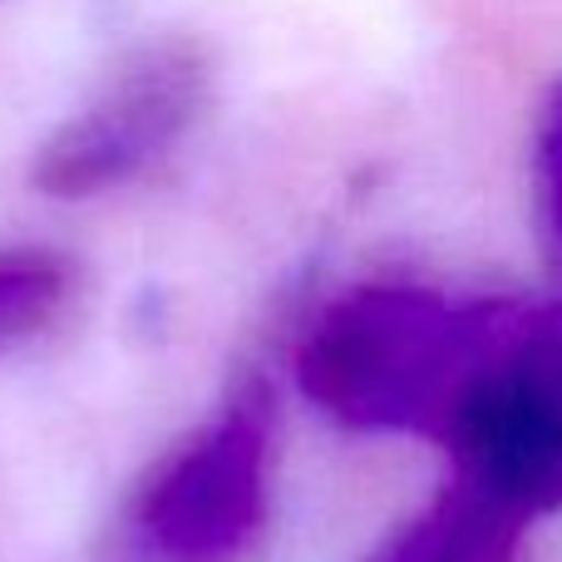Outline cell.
Instances as JSON below:
<instances>
[{"mask_svg": "<svg viewBox=\"0 0 562 562\" xmlns=\"http://www.w3.org/2000/svg\"><path fill=\"white\" fill-rule=\"evenodd\" d=\"M69 291H75V277L65 257L35 252V247L0 252V356L45 336L69 306Z\"/></svg>", "mask_w": 562, "mask_h": 562, "instance_id": "6", "label": "cell"}, {"mask_svg": "<svg viewBox=\"0 0 562 562\" xmlns=\"http://www.w3.org/2000/svg\"><path fill=\"white\" fill-rule=\"evenodd\" d=\"M518 543L524 518L454 479V488L419 508L370 562H518Z\"/></svg>", "mask_w": 562, "mask_h": 562, "instance_id": "5", "label": "cell"}, {"mask_svg": "<svg viewBox=\"0 0 562 562\" xmlns=\"http://www.w3.org/2000/svg\"><path fill=\"white\" fill-rule=\"evenodd\" d=\"M538 188H543V213L562 243V85L553 89L538 128Z\"/></svg>", "mask_w": 562, "mask_h": 562, "instance_id": "7", "label": "cell"}, {"mask_svg": "<svg viewBox=\"0 0 562 562\" xmlns=\"http://www.w3.org/2000/svg\"><path fill=\"white\" fill-rule=\"evenodd\" d=\"M439 445L454 454L459 484L524 524L562 508V306L508 301Z\"/></svg>", "mask_w": 562, "mask_h": 562, "instance_id": "2", "label": "cell"}, {"mask_svg": "<svg viewBox=\"0 0 562 562\" xmlns=\"http://www.w3.org/2000/svg\"><path fill=\"white\" fill-rule=\"evenodd\" d=\"M508 301H449L425 286H360L321 311L296 380L330 419L370 435L445 429L464 380L504 326Z\"/></svg>", "mask_w": 562, "mask_h": 562, "instance_id": "1", "label": "cell"}, {"mask_svg": "<svg viewBox=\"0 0 562 562\" xmlns=\"http://www.w3.org/2000/svg\"><path fill=\"white\" fill-rule=\"evenodd\" d=\"M193 109V65H148L109 104L69 124L40 158V183L59 198H85L148 164L173 144Z\"/></svg>", "mask_w": 562, "mask_h": 562, "instance_id": "4", "label": "cell"}, {"mask_svg": "<svg viewBox=\"0 0 562 562\" xmlns=\"http://www.w3.org/2000/svg\"><path fill=\"white\" fill-rule=\"evenodd\" d=\"M272 474V395L247 385L223 419L158 464L138 494V528L168 562H233L262 533Z\"/></svg>", "mask_w": 562, "mask_h": 562, "instance_id": "3", "label": "cell"}]
</instances>
